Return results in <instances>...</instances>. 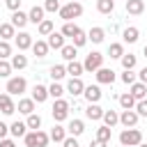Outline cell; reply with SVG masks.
<instances>
[{
    "label": "cell",
    "mask_w": 147,
    "mask_h": 147,
    "mask_svg": "<svg viewBox=\"0 0 147 147\" xmlns=\"http://www.w3.org/2000/svg\"><path fill=\"white\" fill-rule=\"evenodd\" d=\"M90 147H108V142H101V140H92Z\"/></svg>",
    "instance_id": "obj_52"
},
{
    "label": "cell",
    "mask_w": 147,
    "mask_h": 147,
    "mask_svg": "<svg viewBox=\"0 0 147 147\" xmlns=\"http://www.w3.org/2000/svg\"><path fill=\"white\" fill-rule=\"evenodd\" d=\"M62 147H78V140H76L74 136H67L64 142H62Z\"/></svg>",
    "instance_id": "obj_49"
},
{
    "label": "cell",
    "mask_w": 147,
    "mask_h": 147,
    "mask_svg": "<svg viewBox=\"0 0 147 147\" xmlns=\"http://www.w3.org/2000/svg\"><path fill=\"white\" fill-rule=\"evenodd\" d=\"M80 14H83V5H80V2H76V0H71V2L62 5V9H60V18H62L64 23H69V21H74V18H78Z\"/></svg>",
    "instance_id": "obj_3"
},
{
    "label": "cell",
    "mask_w": 147,
    "mask_h": 147,
    "mask_svg": "<svg viewBox=\"0 0 147 147\" xmlns=\"http://www.w3.org/2000/svg\"><path fill=\"white\" fill-rule=\"evenodd\" d=\"M51 115H53L55 122H64V119L69 117V101L55 99V103H53V108H51Z\"/></svg>",
    "instance_id": "obj_6"
},
{
    "label": "cell",
    "mask_w": 147,
    "mask_h": 147,
    "mask_svg": "<svg viewBox=\"0 0 147 147\" xmlns=\"http://www.w3.org/2000/svg\"><path fill=\"white\" fill-rule=\"evenodd\" d=\"M71 44H74L76 48H83V46L87 44V32H83V30H80V32H78V34L71 39Z\"/></svg>",
    "instance_id": "obj_43"
},
{
    "label": "cell",
    "mask_w": 147,
    "mask_h": 147,
    "mask_svg": "<svg viewBox=\"0 0 147 147\" xmlns=\"http://www.w3.org/2000/svg\"><path fill=\"white\" fill-rule=\"evenodd\" d=\"M83 96L87 99V103H99V101H101V96H103V92H101V87H99V85H85Z\"/></svg>",
    "instance_id": "obj_8"
},
{
    "label": "cell",
    "mask_w": 147,
    "mask_h": 147,
    "mask_svg": "<svg viewBox=\"0 0 147 147\" xmlns=\"http://www.w3.org/2000/svg\"><path fill=\"white\" fill-rule=\"evenodd\" d=\"M126 11L133 14V16H138V14L145 11V2L142 0H126Z\"/></svg>",
    "instance_id": "obj_28"
},
{
    "label": "cell",
    "mask_w": 147,
    "mask_h": 147,
    "mask_svg": "<svg viewBox=\"0 0 147 147\" xmlns=\"http://www.w3.org/2000/svg\"><path fill=\"white\" fill-rule=\"evenodd\" d=\"M64 34L62 32H51L48 34V48H55V51H62L64 48Z\"/></svg>",
    "instance_id": "obj_15"
},
{
    "label": "cell",
    "mask_w": 147,
    "mask_h": 147,
    "mask_svg": "<svg viewBox=\"0 0 147 147\" xmlns=\"http://www.w3.org/2000/svg\"><path fill=\"white\" fill-rule=\"evenodd\" d=\"M142 142V131L140 129H124L122 133H119V145L122 147H138Z\"/></svg>",
    "instance_id": "obj_1"
},
{
    "label": "cell",
    "mask_w": 147,
    "mask_h": 147,
    "mask_svg": "<svg viewBox=\"0 0 147 147\" xmlns=\"http://www.w3.org/2000/svg\"><path fill=\"white\" fill-rule=\"evenodd\" d=\"M83 67H85V71H90V74L99 71V69L103 67V53H99V51H92L90 55H85V62H83Z\"/></svg>",
    "instance_id": "obj_5"
},
{
    "label": "cell",
    "mask_w": 147,
    "mask_h": 147,
    "mask_svg": "<svg viewBox=\"0 0 147 147\" xmlns=\"http://www.w3.org/2000/svg\"><path fill=\"white\" fill-rule=\"evenodd\" d=\"M14 41H16V46H18V51H28V48H32V34H28V32H18L16 37H14Z\"/></svg>",
    "instance_id": "obj_13"
},
{
    "label": "cell",
    "mask_w": 147,
    "mask_h": 147,
    "mask_svg": "<svg viewBox=\"0 0 147 147\" xmlns=\"http://www.w3.org/2000/svg\"><path fill=\"white\" fill-rule=\"evenodd\" d=\"M76 2H80V0H76Z\"/></svg>",
    "instance_id": "obj_55"
},
{
    "label": "cell",
    "mask_w": 147,
    "mask_h": 147,
    "mask_svg": "<svg viewBox=\"0 0 147 147\" xmlns=\"http://www.w3.org/2000/svg\"><path fill=\"white\" fill-rule=\"evenodd\" d=\"M138 119H140V115L136 110H122V115H119V124L126 129H133L138 124Z\"/></svg>",
    "instance_id": "obj_9"
},
{
    "label": "cell",
    "mask_w": 147,
    "mask_h": 147,
    "mask_svg": "<svg viewBox=\"0 0 147 147\" xmlns=\"http://www.w3.org/2000/svg\"><path fill=\"white\" fill-rule=\"evenodd\" d=\"M94 74H96V83H99V85H113V83H115V71L108 69V67H101V69L94 71Z\"/></svg>",
    "instance_id": "obj_7"
},
{
    "label": "cell",
    "mask_w": 147,
    "mask_h": 147,
    "mask_svg": "<svg viewBox=\"0 0 147 147\" xmlns=\"http://www.w3.org/2000/svg\"><path fill=\"white\" fill-rule=\"evenodd\" d=\"M83 71H85V67H83V62H78V60H74V62L67 64V74H69L71 78H80Z\"/></svg>",
    "instance_id": "obj_26"
},
{
    "label": "cell",
    "mask_w": 147,
    "mask_h": 147,
    "mask_svg": "<svg viewBox=\"0 0 147 147\" xmlns=\"http://www.w3.org/2000/svg\"><path fill=\"white\" fill-rule=\"evenodd\" d=\"M113 9H115V0H96V11H99V14L110 16Z\"/></svg>",
    "instance_id": "obj_29"
},
{
    "label": "cell",
    "mask_w": 147,
    "mask_h": 147,
    "mask_svg": "<svg viewBox=\"0 0 147 147\" xmlns=\"http://www.w3.org/2000/svg\"><path fill=\"white\" fill-rule=\"evenodd\" d=\"M32 53H34L37 57H46V55H48V41L37 39V41L32 44Z\"/></svg>",
    "instance_id": "obj_31"
},
{
    "label": "cell",
    "mask_w": 147,
    "mask_h": 147,
    "mask_svg": "<svg viewBox=\"0 0 147 147\" xmlns=\"http://www.w3.org/2000/svg\"><path fill=\"white\" fill-rule=\"evenodd\" d=\"M25 147H48V142H51V136L46 133V131H28L25 133Z\"/></svg>",
    "instance_id": "obj_2"
},
{
    "label": "cell",
    "mask_w": 147,
    "mask_h": 147,
    "mask_svg": "<svg viewBox=\"0 0 147 147\" xmlns=\"http://www.w3.org/2000/svg\"><path fill=\"white\" fill-rule=\"evenodd\" d=\"M69 94H74V96H80L83 92H85V83L80 80V78H69V83H67V87H64Z\"/></svg>",
    "instance_id": "obj_12"
},
{
    "label": "cell",
    "mask_w": 147,
    "mask_h": 147,
    "mask_svg": "<svg viewBox=\"0 0 147 147\" xmlns=\"http://www.w3.org/2000/svg\"><path fill=\"white\" fill-rule=\"evenodd\" d=\"M117 101H119V106H122V110H136V103H138V101H136V99H133V96H131L129 92H124V94H119V99H117Z\"/></svg>",
    "instance_id": "obj_23"
},
{
    "label": "cell",
    "mask_w": 147,
    "mask_h": 147,
    "mask_svg": "<svg viewBox=\"0 0 147 147\" xmlns=\"http://www.w3.org/2000/svg\"><path fill=\"white\" fill-rule=\"evenodd\" d=\"M103 108L99 106V103H87V108H85V117L87 119H92V122H99V119H103Z\"/></svg>",
    "instance_id": "obj_11"
},
{
    "label": "cell",
    "mask_w": 147,
    "mask_h": 147,
    "mask_svg": "<svg viewBox=\"0 0 147 147\" xmlns=\"http://www.w3.org/2000/svg\"><path fill=\"white\" fill-rule=\"evenodd\" d=\"M44 14H46V9H44V7H39V5H34V7L28 11V18H30V23L39 25V23L44 21Z\"/></svg>",
    "instance_id": "obj_19"
},
{
    "label": "cell",
    "mask_w": 147,
    "mask_h": 147,
    "mask_svg": "<svg viewBox=\"0 0 147 147\" xmlns=\"http://www.w3.org/2000/svg\"><path fill=\"white\" fill-rule=\"evenodd\" d=\"M136 113H138L140 117H147V99H142V101L136 103Z\"/></svg>",
    "instance_id": "obj_47"
},
{
    "label": "cell",
    "mask_w": 147,
    "mask_h": 147,
    "mask_svg": "<svg viewBox=\"0 0 147 147\" xmlns=\"http://www.w3.org/2000/svg\"><path fill=\"white\" fill-rule=\"evenodd\" d=\"M44 9L48 11V14H60V9H62V5H60V0H44Z\"/></svg>",
    "instance_id": "obj_42"
},
{
    "label": "cell",
    "mask_w": 147,
    "mask_h": 147,
    "mask_svg": "<svg viewBox=\"0 0 147 147\" xmlns=\"http://www.w3.org/2000/svg\"><path fill=\"white\" fill-rule=\"evenodd\" d=\"M9 133L14 136V138H25V133H28V124L25 122H11L9 124Z\"/></svg>",
    "instance_id": "obj_18"
},
{
    "label": "cell",
    "mask_w": 147,
    "mask_h": 147,
    "mask_svg": "<svg viewBox=\"0 0 147 147\" xmlns=\"http://www.w3.org/2000/svg\"><path fill=\"white\" fill-rule=\"evenodd\" d=\"M25 124H28V129H30V131H39V129H41V117H39L37 113H32V115H28Z\"/></svg>",
    "instance_id": "obj_40"
},
{
    "label": "cell",
    "mask_w": 147,
    "mask_h": 147,
    "mask_svg": "<svg viewBox=\"0 0 147 147\" xmlns=\"http://www.w3.org/2000/svg\"><path fill=\"white\" fill-rule=\"evenodd\" d=\"M76 53H78V48H76L74 44H64V48L60 51V55H62L67 62H74V60H76Z\"/></svg>",
    "instance_id": "obj_33"
},
{
    "label": "cell",
    "mask_w": 147,
    "mask_h": 147,
    "mask_svg": "<svg viewBox=\"0 0 147 147\" xmlns=\"http://www.w3.org/2000/svg\"><path fill=\"white\" fill-rule=\"evenodd\" d=\"M129 94H131V96H133L136 101H142V99H147V85H145V83H138V80H136V83L131 85Z\"/></svg>",
    "instance_id": "obj_14"
},
{
    "label": "cell",
    "mask_w": 147,
    "mask_h": 147,
    "mask_svg": "<svg viewBox=\"0 0 147 147\" xmlns=\"http://www.w3.org/2000/svg\"><path fill=\"white\" fill-rule=\"evenodd\" d=\"M16 110H18V113H23L25 117H28V115H32V113H34V101H32V96H30V99H18Z\"/></svg>",
    "instance_id": "obj_20"
},
{
    "label": "cell",
    "mask_w": 147,
    "mask_h": 147,
    "mask_svg": "<svg viewBox=\"0 0 147 147\" xmlns=\"http://www.w3.org/2000/svg\"><path fill=\"white\" fill-rule=\"evenodd\" d=\"M67 90L60 85V83H53V85H48V96H53V99H62V94H64Z\"/></svg>",
    "instance_id": "obj_41"
},
{
    "label": "cell",
    "mask_w": 147,
    "mask_h": 147,
    "mask_svg": "<svg viewBox=\"0 0 147 147\" xmlns=\"http://www.w3.org/2000/svg\"><path fill=\"white\" fill-rule=\"evenodd\" d=\"M103 39H106V30L103 28H92L87 32V41H92V44H101Z\"/></svg>",
    "instance_id": "obj_25"
},
{
    "label": "cell",
    "mask_w": 147,
    "mask_h": 147,
    "mask_svg": "<svg viewBox=\"0 0 147 147\" xmlns=\"http://www.w3.org/2000/svg\"><path fill=\"white\" fill-rule=\"evenodd\" d=\"M110 138H113V129L110 126H99L96 129V140H101V142H110Z\"/></svg>",
    "instance_id": "obj_37"
},
{
    "label": "cell",
    "mask_w": 147,
    "mask_h": 147,
    "mask_svg": "<svg viewBox=\"0 0 147 147\" xmlns=\"http://www.w3.org/2000/svg\"><path fill=\"white\" fill-rule=\"evenodd\" d=\"M11 62H7V60H0V78H9L11 76Z\"/></svg>",
    "instance_id": "obj_44"
},
{
    "label": "cell",
    "mask_w": 147,
    "mask_h": 147,
    "mask_svg": "<svg viewBox=\"0 0 147 147\" xmlns=\"http://www.w3.org/2000/svg\"><path fill=\"white\" fill-rule=\"evenodd\" d=\"M142 55H145V57H147V44H145V48H142Z\"/></svg>",
    "instance_id": "obj_53"
},
{
    "label": "cell",
    "mask_w": 147,
    "mask_h": 147,
    "mask_svg": "<svg viewBox=\"0 0 147 147\" xmlns=\"http://www.w3.org/2000/svg\"><path fill=\"white\" fill-rule=\"evenodd\" d=\"M46 99H48V87L37 83V85L32 87V101H34V103H44Z\"/></svg>",
    "instance_id": "obj_16"
},
{
    "label": "cell",
    "mask_w": 147,
    "mask_h": 147,
    "mask_svg": "<svg viewBox=\"0 0 147 147\" xmlns=\"http://www.w3.org/2000/svg\"><path fill=\"white\" fill-rule=\"evenodd\" d=\"M108 55H110V57H115V60H122V55H124V46H122L119 41L110 44V46H108Z\"/></svg>",
    "instance_id": "obj_38"
},
{
    "label": "cell",
    "mask_w": 147,
    "mask_h": 147,
    "mask_svg": "<svg viewBox=\"0 0 147 147\" xmlns=\"http://www.w3.org/2000/svg\"><path fill=\"white\" fill-rule=\"evenodd\" d=\"M37 30H39V34H41V37H48L51 32H55V23H53L51 18H44V21L37 25Z\"/></svg>",
    "instance_id": "obj_30"
},
{
    "label": "cell",
    "mask_w": 147,
    "mask_h": 147,
    "mask_svg": "<svg viewBox=\"0 0 147 147\" xmlns=\"http://www.w3.org/2000/svg\"><path fill=\"white\" fill-rule=\"evenodd\" d=\"M67 131H69L74 138L83 136V133H85V122H83V119H71V122H69V126H67Z\"/></svg>",
    "instance_id": "obj_21"
},
{
    "label": "cell",
    "mask_w": 147,
    "mask_h": 147,
    "mask_svg": "<svg viewBox=\"0 0 147 147\" xmlns=\"http://www.w3.org/2000/svg\"><path fill=\"white\" fill-rule=\"evenodd\" d=\"M7 133H9V126H7L5 122H0V140H5V138H7Z\"/></svg>",
    "instance_id": "obj_50"
},
{
    "label": "cell",
    "mask_w": 147,
    "mask_h": 147,
    "mask_svg": "<svg viewBox=\"0 0 147 147\" xmlns=\"http://www.w3.org/2000/svg\"><path fill=\"white\" fill-rule=\"evenodd\" d=\"M48 74H51V78H53V83H57V80H62V78L67 76V67H62V64H53Z\"/></svg>",
    "instance_id": "obj_34"
},
{
    "label": "cell",
    "mask_w": 147,
    "mask_h": 147,
    "mask_svg": "<svg viewBox=\"0 0 147 147\" xmlns=\"http://www.w3.org/2000/svg\"><path fill=\"white\" fill-rule=\"evenodd\" d=\"M0 113L2 115H14L16 113V103H14V99H11V94H0Z\"/></svg>",
    "instance_id": "obj_10"
},
{
    "label": "cell",
    "mask_w": 147,
    "mask_h": 147,
    "mask_svg": "<svg viewBox=\"0 0 147 147\" xmlns=\"http://www.w3.org/2000/svg\"><path fill=\"white\" fill-rule=\"evenodd\" d=\"M122 83H124V85H133V83H136V74H133V69L122 74Z\"/></svg>",
    "instance_id": "obj_46"
},
{
    "label": "cell",
    "mask_w": 147,
    "mask_h": 147,
    "mask_svg": "<svg viewBox=\"0 0 147 147\" xmlns=\"http://www.w3.org/2000/svg\"><path fill=\"white\" fill-rule=\"evenodd\" d=\"M138 147H147V142H140V145H138Z\"/></svg>",
    "instance_id": "obj_54"
},
{
    "label": "cell",
    "mask_w": 147,
    "mask_h": 147,
    "mask_svg": "<svg viewBox=\"0 0 147 147\" xmlns=\"http://www.w3.org/2000/svg\"><path fill=\"white\" fill-rule=\"evenodd\" d=\"M28 67V57L25 55H11V69H16V71H21V69H25Z\"/></svg>",
    "instance_id": "obj_39"
},
{
    "label": "cell",
    "mask_w": 147,
    "mask_h": 147,
    "mask_svg": "<svg viewBox=\"0 0 147 147\" xmlns=\"http://www.w3.org/2000/svg\"><path fill=\"white\" fill-rule=\"evenodd\" d=\"M138 37H140V30L133 28V25H129V28L122 30V39H124V44H136Z\"/></svg>",
    "instance_id": "obj_17"
},
{
    "label": "cell",
    "mask_w": 147,
    "mask_h": 147,
    "mask_svg": "<svg viewBox=\"0 0 147 147\" xmlns=\"http://www.w3.org/2000/svg\"><path fill=\"white\" fill-rule=\"evenodd\" d=\"M25 90H28V80H25L23 76H11V78L7 80V94H11V96H21Z\"/></svg>",
    "instance_id": "obj_4"
},
{
    "label": "cell",
    "mask_w": 147,
    "mask_h": 147,
    "mask_svg": "<svg viewBox=\"0 0 147 147\" xmlns=\"http://www.w3.org/2000/svg\"><path fill=\"white\" fill-rule=\"evenodd\" d=\"M119 62H122V67H124V71H131V69L136 67V62H138V57H136L133 53H124Z\"/></svg>",
    "instance_id": "obj_35"
},
{
    "label": "cell",
    "mask_w": 147,
    "mask_h": 147,
    "mask_svg": "<svg viewBox=\"0 0 147 147\" xmlns=\"http://www.w3.org/2000/svg\"><path fill=\"white\" fill-rule=\"evenodd\" d=\"M7 57H11V46H9V41L0 39V60H7Z\"/></svg>",
    "instance_id": "obj_45"
},
{
    "label": "cell",
    "mask_w": 147,
    "mask_h": 147,
    "mask_svg": "<svg viewBox=\"0 0 147 147\" xmlns=\"http://www.w3.org/2000/svg\"><path fill=\"white\" fill-rule=\"evenodd\" d=\"M60 32H62L64 37H69V39H74V37H76V34L80 32V28H78V25H76L74 21H69V23H64V25H62V30H60Z\"/></svg>",
    "instance_id": "obj_32"
},
{
    "label": "cell",
    "mask_w": 147,
    "mask_h": 147,
    "mask_svg": "<svg viewBox=\"0 0 147 147\" xmlns=\"http://www.w3.org/2000/svg\"><path fill=\"white\" fill-rule=\"evenodd\" d=\"M48 136H51V140H53V142H64V138H67V129H64V126H60V124H55V126L51 129V133H48Z\"/></svg>",
    "instance_id": "obj_27"
},
{
    "label": "cell",
    "mask_w": 147,
    "mask_h": 147,
    "mask_svg": "<svg viewBox=\"0 0 147 147\" xmlns=\"http://www.w3.org/2000/svg\"><path fill=\"white\" fill-rule=\"evenodd\" d=\"M28 23H30V18H28V14H25V11H21V9H18V11H14V14H11V25H14V28H25Z\"/></svg>",
    "instance_id": "obj_22"
},
{
    "label": "cell",
    "mask_w": 147,
    "mask_h": 147,
    "mask_svg": "<svg viewBox=\"0 0 147 147\" xmlns=\"http://www.w3.org/2000/svg\"><path fill=\"white\" fill-rule=\"evenodd\" d=\"M14 37H16V28L11 23H0V39L2 41H9Z\"/></svg>",
    "instance_id": "obj_24"
},
{
    "label": "cell",
    "mask_w": 147,
    "mask_h": 147,
    "mask_svg": "<svg viewBox=\"0 0 147 147\" xmlns=\"http://www.w3.org/2000/svg\"><path fill=\"white\" fill-rule=\"evenodd\" d=\"M0 147H16V142L9 140V138H5V140H0Z\"/></svg>",
    "instance_id": "obj_51"
},
{
    "label": "cell",
    "mask_w": 147,
    "mask_h": 147,
    "mask_svg": "<svg viewBox=\"0 0 147 147\" xmlns=\"http://www.w3.org/2000/svg\"><path fill=\"white\" fill-rule=\"evenodd\" d=\"M103 124L106 126H115V124H119V115H117V110H106L103 113Z\"/></svg>",
    "instance_id": "obj_36"
},
{
    "label": "cell",
    "mask_w": 147,
    "mask_h": 147,
    "mask_svg": "<svg viewBox=\"0 0 147 147\" xmlns=\"http://www.w3.org/2000/svg\"><path fill=\"white\" fill-rule=\"evenodd\" d=\"M5 5H7L11 11H18V9H21V0H5Z\"/></svg>",
    "instance_id": "obj_48"
}]
</instances>
